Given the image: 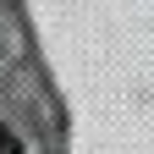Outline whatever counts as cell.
<instances>
[{"instance_id":"cell-1","label":"cell","mask_w":154,"mask_h":154,"mask_svg":"<svg viewBox=\"0 0 154 154\" xmlns=\"http://www.w3.org/2000/svg\"><path fill=\"white\" fill-rule=\"evenodd\" d=\"M0 154H22V143H17V138H11L6 127H0Z\"/></svg>"}]
</instances>
